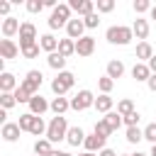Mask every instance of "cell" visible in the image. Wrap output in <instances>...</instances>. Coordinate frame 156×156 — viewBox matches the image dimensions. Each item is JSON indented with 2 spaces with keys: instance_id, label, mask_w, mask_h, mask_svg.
<instances>
[{
  "instance_id": "obj_1",
  "label": "cell",
  "mask_w": 156,
  "mask_h": 156,
  "mask_svg": "<svg viewBox=\"0 0 156 156\" xmlns=\"http://www.w3.org/2000/svg\"><path fill=\"white\" fill-rule=\"evenodd\" d=\"M105 39H107L110 44L127 46V44L134 39V32H132V27H124V24H112V27H107V32H105Z\"/></svg>"
},
{
  "instance_id": "obj_2",
  "label": "cell",
  "mask_w": 156,
  "mask_h": 156,
  "mask_svg": "<svg viewBox=\"0 0 156 156\" xmlns=\"http://www.w3.org/2000/svg\"><path fill=\"white\" fill-rule=\"evenodd\" d=\"M68 122H66V117L63 115H56V117H51V122H49V129H46V139L51 141V144H58V141H63L66 139V134H68Z\"/></svg>"
},
{
  "instance_id": "obj_3",
  "label": "cell",
  "mask_w": 156,
  "mask_h": 156,
  "mask_svg": "<svg viewBox=\"0 0 156 156\" xmlns=\"http://www.w3.org/2000/svg\"><path fill=\"white\" fill-rule=\"evenodd\" d=\"M73 83H76V76H73L71 71H61V73L51 80V90H54L56 98H63V95L73 88Z\"/></svg>"
},
{
  "instance_id": "obj_4",
  "label": "cell",
  "mask_w": 156,
  "mask_h": 156,
  "mask_svg": "<svg viewBox=\"0 0 156 156\" xmlns=\"http://www.w3.org/2000/svg\"><path fill=\"white\" fill-rule=\"evenodd\" d=\"M71 22V5L68 2H61L54 12H51V17H49V27L51 29H61V27H66Z\"/></svg>"
},
{
  "instance_id": "obj_5",
  "label": "cell",
  "mask_w": 156,
  "mask_h": 156,
  "mask_svg": "<svg viewBox=\"0 0 156 156\" xmlns=\"http://www.w3.org/2000/svg\"><path fill=\"white\" fill-rule=\"evenodd\" d=\"M88 107H95V95H93L90 90H78V93L71 98V110L83 112V110H88Z\"/></svg>"
},
{
  "instance_id": "obj_6",
  "label": "cell",
  "mask_w": 156,
  "mask_h": 156,
  "mask_svg": "<svg viewBox=\"0 0 156 156\" xmlns=\"http://www.w3.org/2000/svg\"><path fill=\"white\" fill-rule=\"evenodd\" d=\"M34 39H37V27L32 22H22V27H20V49H24L29 44H37Z\"/></svg>"
},
{
  "instance_id": "obj_7",
  "label": "cell",
  "mask_w": 156,
  "mask_h": 156,
  "mask_svg": "<svg viewBox=\"0 0 156 156\" xmlns=\"http://www.w3.org/2000/svg\"><path fill=\"white\" fill-rule=\"evenodd\" d=\"M41 80H44V76H41V71H27V76H24V80H22V85L32 93V95H39V88H41Z\"/></svg>"
},
{
  "instance_id": "obj_8",
  "label": "cell",
  "mask_w": 156,
  "mask_h": 156,
  "mask_svg": "<svg viewBox=\"0 0 156 156\" xmlns=\"http://www.w3.org/2000/svg\"><path fill=\"white\" fill-rule=\"evenodd\" d=\"M85 22L83 20H78V17H73L68 24H66V34H68V39H73V41H78V39H83L85 34Z\"/></svg>"
},
{
  "instance_id": "obj_9",
  "label": "cell",
  "mask_w": 156,
  "mask_h": 156,
  "mask_svg": "<svg viewBox=\"0 0 156 156\" xmlns=\"http://www.w3.org/2000/svg\"><path fill=\"white\" fill-rule=\"evenodd\" d=\"M46 110H51V102H49V100H46V98H44L41 93H39V95H34V98L29 100V112H32V115L41 117V115H44Z\"/></svg>"
},
{
  "instance_id": "obj_10",
  "label": "cell",
  "mask_w": 156,
  "mask_h": 156,
  "mask_svg": "<svg viewBox=\"0 0 156 156\" xmlns=\"http://www.w3.org/2000/svg\"><path fill=\"white\" fill-rule=\"evenodd\" d=\"M93 51H95V39H93L90 34H85L83 39L76 41V54H78V56H90Z\"/></svg>"
},
{
  "instance_id": "obj_11",
  "label": "cell",
  "mask_w": 156,
  "mask_h": 156,
  "mask_svg": "<svg viewBox=\"0 0 156 156\" xmlns=\"http://www.w3.org/2000/svg\"><path fill=\"white\" fill-rule=\"evenodd\" d=\"M22 51H20V46L12 41V39H0V56L2 58H17Z\"/></svg>"
},
{
  "instance_id": "obj_12",
  "label": "cell",
  "mask_w": 156,
  "mask_h": 156,
  "mask_svg": "<svg viewBox=\"0 0 156 156\" xmlns=\"http://www.w3.org/2000/svg\"><path fill=\"white\" fill-rule=\"evenodd\" d=\"M151 76H154V73H151V68H149L146 63H139V61H136V63L132 66V78H134L136 83H149Z\"/></svg>"
},
{
  "instance_id": "obj_13",
  "label": "cell",
  "mask_w": 156,
  "mask_h": 156,
  "mask_svg": "<svg viewBox=\"0 0 156 156\" xmlns=\"http://www.w3.org/2000/svg\"><path fill=\"white\" fill-rule=\"evenodd\" d=\"M83 146H85V151L100 154V151L105 149V136H100V134H95V132H93V134H88V136H85V144H83Z\"/></svg>"
},
{
  "instance_id": "obj_14",
  "label": "cell",
  "mask_w": 156,
  "mask_h": 156,
  "mask_svg": "<svg viewBox=\"0 0 156 156\" xmlns=\"http://www.w3.org/2000/svg\"><path fill=\"white\" fill-rule=\"evenodd\" d=\"M68 5H71V10H76V12L83 15V17H88V15L95 12V2H93V0H71Z\"/></svg>"
},
{
  "instance_id": "obj_15",
  "label": "cell",
  "mask_w": 156,
  "mask_h": 156,
  "mask_svg": "<svg viewBox=\"0 0 156 156\" xmlns=\"http://www.w3.org/2000/svg\"><path fill=\"white\" fill-rule=\"evenodd\" d=\"M20 88V83H17V78L12 76V73H7V71H2L0 73V93H15Z\"/></svg>"
},
{
  "instance_id": "obj_16",
  "label": "cell",
  "mask_w": 156,
  "mask_h": 156,
  "mask_svg": "<svg viewBox=\"0 0 156 156\" xmlns=\"http://www.w3.org/2000/svg\"><path fill=\"white\" fill-rule=\"evenodd\" d=\"M20 132H22V129H20V124H17V122H5V124H2L0 136H2L5 141H10V144H12V141H17V139H20Z\"/></svg>"
},
{
  "instance_id": "obj_17",
  "label": "cell",
  "mask_w": 156,
  "mask_h": 156,
  "mask_svg": "<svg viewBox=\"0 0 156 156\" xmlns=\"http://www.w3.org/2000/svg\"><path fill=\"white\" fill-rule=\"evenodd\" d=\"M20 27H22V24H20L17 17H5V20H2V37H5V39L15 37V34L20 32Z\"/></svg>"
},
{
  "instance_id": "obj_18",
  "label": "cell",
  "mask_w": 156,
  "mask_h": 156,
  "mask_svg": "<svg viewBox=\"0 0 156 156\" xmlns=\"http://www.w3.org/2000/svg\"><path fill=\"white\" fill-rule=\"evenodd\" d=\"M134 56L139 58V63H149V61H151V56H154L151 44H149V41H139V44H136V54H134Z\"/></svg>"
},
{
  "instance_id": "obj_19",
  "label": "cell",
  "mask_w": 156,
  "mask_h": 156,
  "mask_svg": "<svg viewBox=\"0 0 156 156\" xmlns=\"http://www.w3.org/2000/svg\"><path fill=\"white\" fill-rule=\"evenodd\" d=\"M85 132L80 129V127H71L68 129V134H66V141L71 144V146H80V144H85Z\"/></svg>"
},
{
  "instance_id": "obj_20",
  "label": "cell",
  "mask_w": 156,
  "mask_h": 156,
  "mask_svg": "<svg viewBox=\"0 0 156 156\" xmlns=\"http://www.w3.org/2000/svg\"><path fill=\"white\" fill-rule=\"evenodd\" d=\"M132 32H134V37H136V39L146 41V37H149V22H146V20H141V17H136V20H134V24H132Z\"/></svg>"
},
{
  "instance_id": "obj_21",
  "label": "cell",
  "mask_w": 156,
  "mask_h": 156,
  "mask_svg": "<svg viewBox=\"0 0 156 156\" xmlns=\"http://www.w3.org/2000/svg\"><path fill=\"white\" fill-rule=\"evenodd\" d=\"M39 46H41L46 54H54V51H58V39H56L54 34H41V37H39Z\"/></svg>"
},
{
  "instance_id": "obj_22",
  "label": "cell",
  "mask_w": 156,
  "mask_h": 156,
  "mask_svg": "<svg viewBox=\"0 0 156 156\" xmlns=\"http://www.w3.org/2000/svg\"><path fill=\"white\" fill-rule=\"evenodd\" d=\"M46 63H49V68H54V71H63L66 68V56H61L58 51H54V54H49L46 56Z\"/></svg>"
},
{
  "instance_id": "obj_23",
  "label": "cell",
  "mask_w": 156,
  "mask_h": 156,
  "mask_svg": "<svg viewBox=\"0 0 156 156\" xmlns=\"http://www.w3.org/2000/svg\"><path fill=\"white\" fill-rule=\"evenodd\" d=\"M105 76H110L112 80H115V78H122V76H124V63H122L119 58H112V61L107 63V73H105Z\"/></svg>"
},
{
  "instance_id": "obj_24",
  "label": "cell",
  "mask_w": 156,
  "mask_h": 156,
  "mask_svg": "<svg viewBox=\"0 0 156 156\" xmlns=\"http://www.w3.org/2000/svg\"><path fill=\"white\" fill-rule=\"evenodd\" d=\"M58 54H61V56H66V58H68V56H73V54H76V41H73V39H68V37H66V39H58Z\"/></svg>"
},
{
  "instance_id": "obj_25",
  "label": "cell",
  "mask_w": 156,
  "mask_h": 156,
  "mask_svg": "<svg viewBox=\"0 0 156 156\" xmlns=\"http://www.w3.org/2000/svg\"><path fill=\"white\" fill-rule=\"evenodd\" d=\"M95 110L98 112H105V115L112 112V98L110 95H98L95 98Z\"/></svg>"
},
{
  "instance_id": "obj_26",
  "label": "cell",
  "mask_w": 156,
  "mask_h": 156,
  "mask_svg": "<svg viewBox=\"0 0 156 156\" xmlns=\"http://www.w3.org/2000/svg\"><path fill=\"white\" fill-rule=\"evenodd\" d=\"M102 119H105V122L110 124V129H112V132H117V129H119V127L124 124V119H122V115H119V112H115V110H112V112H107V115H105Z\"/></svg>"
},
{
  "instance_id": "obj_27",
  "label": "cell",
  "mask_w": 156,
  "mask_h": 156,
  "mask_svg": "<svg viewBox=\"0 0 156 156\" xmlns=\"http://www.w3.org/2000/svg\"><path fill=\"white\" fill-rule=\"evenodd\" d=\"M51 151H54V146H51L49 139H37V141H34V154H37V156H49Z\"/></svg>"
},
{
  "instance_id": "obj_28",
  "label": "cell",
  "mask_w": 156,
  "mask_h": 156,
  "mask_svg": "<svg viewBox=\"0 0 156 156\" xmlns=\"http://www.w3.org/2000/svg\"><path fill=\"white\" fill-rule=\"evenodd\" d=\"M68 107H71V100H66V98H54L51 100V112L54 115H63Z\"/></svg>"
},
{
  "instance_id": "obj_29",
  "label": "cell",
  "mask_w": 156,
  "mask_h": 156,
  "mask_svg": "<svg viewBox=\"0 0 156 156\" xmlns=\"http://www.w3.org/2000/svg\"><path fill=\"white\" fill-rule=\"evenodd\" d=\"M117 112H119L122 117H127V115H132V112H134V102H132L129 98H122V100L117 102Z\"/></svg>"
},
{
  "instance_id": "obj_30",
  "label": "cell",
  "mask_w": 156,
  "mask_h": 156,
  "mask_svg": "<svg viewBox=\"0 0 156 156\" xmlns=\"http://www.w3.org/2000/svg\"><path fill=\"white\" fill-rule=\"evenodd\" d=\"M34 117L37 115H32V112H24V115H20V129L22 132H32V124H34Z\"/></svg>"
},
{
  "instance_id": "obj_31",
  "label": "cell",
  "mask_w": 156,
  "mask_h": 156,
  "mask_svg": "<svg viewBox=\"0 0 156 156\" xmlns=\"http://www.w3.org/2000/svg\"><path fill=\"white\" fill-rule=\"evenodd\" d=\"M144 139V129H139V127H127V141L129 144H139Z\"/></svg>"
},
{
  "instance_id": "obj_32",
  "label": "cell",
  "mask_w": 156,
  "mask_h": 156,
  "mask_svg": "<svg viewBox=\"0 0 156 156\" xmlns=\"http://www.w3.org/2000/svg\"><path fill=\"white\" fill-rule=\"evenodd\" d=\"M98 88H100L102 95H110V90L115 88V80H112L110 76H102V78H98Z\"/></svg>"
},
{
  "instance_id": "obj_33",
  "label": "cell",
  "mask_w": 156,
  "mask_h": 156,
  "mask_svg": "<svg viewBox=\"0 0 156 156\" xmlns=\"http://www.w3.org/2000/svg\"><path fill=\"white\" fill-rule=\"evenodd\" d=\"M32 98H34V95H32V93L20 83V88L15 90V100H17V102H27V105H29V100H32Z\"/></svg>"
},
{
  "instance_id": "obj_34",
  "label": "cell",
  "mask_w": 156,
  "mask_h": 156,
  "mask_svg": "<svg viewBox=\"0 0 156 156\" xmlns=\"http://www.w3.org/2000/svg\"><path fill=\"white\" fill-rule=\"evenodd\" d=\"M15 105H17L15 93H0V107H2V110H10V107H15Z\"/></svg>"
},
{
  "instance_id": "obj_35",
  "label": "cell",
  "mask_w": 156,
  "mask_h": 156,
  "mask_svg": "<svg viewBox=\"0 0 156 156\" xmlns=\"http://www.w3.org/2000/svg\"><path fill=\"white\" fill-rule=\"evenodd\" d=\"M46 129H49V124H44V119H41V117H34L32 134H34V136H41V134H46Z\"/></svg>"
},
{
  "instance_id": "obj_36",
  "label": "cell",
  "mask_w": 156,
  "mask_h": 156,
  "mask_svg": "<svg viewBox=\"0 0 156 156\" xmlns=\"http://www.w3.org/2000/svg\"><path fill=\"white\" fill-rule=\"evenodd\" d=\"M93 132H95V134H100V136H105V139H107V136L112 134V129H110V124H107L105 119H98V122H95V129H93Z\"/></svg>"
},
{
  "instance_id": "obj_37",
  "label": "cell",
  "mask_w": 156,
  "mask_h": 156,
  "mask_svg": "<svg viewBox=\"0 0 156 156\" xmlns=\"http://www.w3.org/2000/svg\"><path fill=\"white\" fill-rule=\"evenodd\" d=\"M39 49H41L39 44H29V46H24V49H20V51H22L24 58H37V56H39Z\"/></svg>"
},
{
  "instance_id": "obj_38",
  "label": "cell",
  "mask_w": 156,
  "mask_h": 156,
  "mask_svg": "<svg viewBox=\"0 0 156 156\" xmlns=\"http://www.w3.org/2000/svg\"><path fill=\"white\" fill-rule=\"evenodd\" d=\"M144 139L151 141V144H156V122H151V124L144 127Z\"/></svg>"
},
{
  "instance_id": "obj_39",
  "label": "cell",
  "mask_w": 156,
  "mask_h": 156,
  "mask_svg": "<svg viewBox=\"0 0 156 156\" xmlns=\"http://www.w3.org/2000/svg\"><path fill=\"white\" fill-rule=\"evenodd\" d=\"M41 10H44V0H27V12L37 15V12H41Z\"/></svg>"
},
{
  "instance_id": "obj_40",
  "label": "cell",
  "mask_w": 156,
  "mask_h": 156,
  "mask_svg": "<svg viewBox=\"0 0 156 156\" xmlns=\"http://www.w3.org/2000/svg\"><path fill=\"white\" fill-rule=\"evenodd\" d=\"M112 10H115V0H98V12L107 15V12H112Z\"/></svg>"
},
{
  "instance_id": "obj_41",
  "label": "cell",
  "mask_w": 156,
  "mask_h": 156,
  "mask_svg": "<svg viewBox=\"0 0 156 156\" xmlns=\"http://www.w3.org/2000/svg\"><path fill=\"white\" fill-rule=\"evenodd\" d=\"M134 12H136V15L151 12V2H149V0H134Z\"/></svg>"
},
{
  "instance_id": "obj_42",
  "label": "cell",
  "mask_w": 156,
  "mask_h": 156,
  "mask_svg": "<svg viewBox=\"0 0 156 156\" xmlns=\"http://www.w3.org/2000/svg\"><path fill=\"white\" fill-rule=\"evenodd\" d=\"M83 22H85V29H95V27L100 24V15H98V12H93V15L83 17Z\"/></svg>"
},
{
  "instance_id": "obj_43",
  "label": "cell",
  "mask_w": 156,
  "mask_h": 156,
  "mask_svg": "<svg viewBox=\"0 0 156 156\" xmlns=\"http://www.w3.org/2000/svg\"><path fill=\"white\" fill-rule=\"evenodd\" d=\"M122 119H124V124H127V127H139V119H141V115L134 110L132 115H127V117H122Z\"/></svg>"
},
{
  "instance_id": "obj_44",
  "label": "cell",
  "mask_w": 156,
  "mask_h": 156,
  "mask_svg": "<svg viewBox=\"0 0 156 156\" xmlns=\"http://www.w3.org/2000/svg\"><path fill=\"white\" fill-rule=\"evenodd\" d=\"M7 12H10V2L2 0V2H0V15H7ZM7 17H10V15H7Z\"/></svg>"
},
{
  "instance_id": "obj_45",
  "label": "cell",
  "mask_w": 156,
  "mask_h": 156,
  "mask_svg": "<svg viewBox=\"0 0 156 156\" xmlns=\"http://www.w3.org/2000/svg\"><path fill=\"white\" fill-rule=\"evenodd\" d=\"M146 85H149V90H151V93H156V73L149 78V83H146Z\"/></svg>"
},
{
  "instance_id": "obj_46",
  "label": "cell",
  "mask_w": 156,
  "mask_h": 156,
  "mask_svg": "<svg viewBox=\"0 0 156 156\" xmlns=\"http://www.w3.org/2000/svg\"><path fill=\"white\" fill-rule=\"evenodd\" d=\"M98 156H119V154H117V151H112V149H107V146H105V149H102V151H100V154H98Z\"/></svg>"
},
{
  "instance_id": "obj_47",
  "label": "cell",
  "mask_w": 156,
  "mask_h": 156,
  "mask_svg": "<svg viewBox=\"0 0 156 156\" xmlns=\"http://www.w3.org/2000/svg\"><path fill=\"white\" fill-rule=\"evenodd\" d=\"M146 66H149V68H151V73H156V54H154V56H151V61H149V63H146Z\"/></svg>"
},
{
  "instance_id": "obj_48",
  "label": "cell",
  "mask_w": 156,
  "mask_h": 156,
  "mask_svg": "<svg viewBox=\"0 0 156 156\" xmlns=\"http://www.w3.org/2000/svg\"><path fill=\"white\" fill-rule=\"evenodd\" d=\"M49 156H73V154H68V151H58V149H54Z\"/></svg>"
},
{
  "instance_id": "obj_49",
  "label": "cell",
  "mask_w": 156,
  "mask_h": 156,
  "mask_svg": "<svg viewBox=\"0 0 156 156\" xmlns=\"http://www.w3.org/2000/svg\"><path fill=\"white\" fill-rule=\"evenodd\" d=\"M44 7H54V10H56L58 5H56V0H44Z\"/></svg>"
},
{
  "instance_id": "obj_50",
  "label": "cell",
  "mask_w": 156,
  "mask_h": 156,
  "mask_svg": "<svg viewBox=\"0 0 156 156\" xmlns=\"http://www.w3.org/2000/svg\"><path fill=\"white\" fill-rule=\"evenodd\" d=\"M149 156H156V144H151V151H149Z\"/></svg>"
},
{
  "instance_id": "obj_51",
  "label": "cell",
  "mask_w": 156,
  "mask_h": 156,
  "mask_svg": "<svg viewBox=\"0 0 156 156\" xmlns=\"http://www.w3.org/2000/svg\"><path fill=\"white\" fill-rule=\"evenodd\" d=\"M78 156H98V154H93V151H83V154H78Z\"/></svg>"
},
{
  "instance_id": "obj_52",
  "label": "cell",
  "mask_w": 156,
  "mask_h": 156,
  "mask_svg": "<svg viewBox=\"0 0 156 156\" xmlns=\"http://www.w3.org/2000/svg\"><path fill=\"white\" fill-rule=\"evenodd\" d=\"M151 20H156V7H151Z\"/></svg>"
},
{
  "instance_id": "obj_53",
  "label": "cell",
  "mask_w": 156,
  "mask_h": 156,
  "mask_svg": "<svg viewBox=\"0 0 156 156\" xmlns=\"http://www.w3.org/2000/svg\"><path fill=\"white\" fill-rule=\"evenodd\" d=\"M132 156H149V154H139V151H136V154H132Z\"/></svg>"
},
{
  "instance_id": "obj_54",
  "label": "cell",
  "mask_w": 156,
  "mask_h": 156,
  "mask_svg": "<svg viewBox=\"0 0 156 156\" xmlns=\"http://www.w3.org/2000/svg\"><path fill=\"white\" fill-rule=\"evenodd\" d=\"M119 156H132V154H119Z\"/></svg>"
},
{
  "instance_id": "obj_55",
  "label": "cell",
  "mask_w": 156,
  "mask_h": 156,
  "mask_svg": "<svg viewBox=\"0 0 156 156\" xmlns=\"http://www.w3.org/2000/svg\"><path fill=\"white\" fill-rule=\"evenodd\" d=\"M34 156H37V154H34Z\"/></svg>"
}]
</instances>
